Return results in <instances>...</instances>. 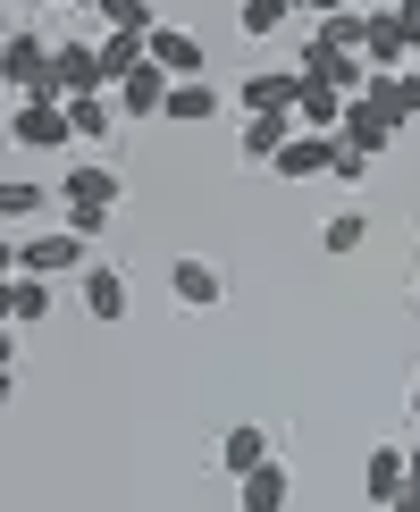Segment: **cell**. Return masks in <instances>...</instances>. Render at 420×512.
<instances>
[{
  "instance_id": "7402d4cb",
  "label": "cell",
  "mask_w": 420,
  "mask_h": 512,
  "mask_svg": "<svg viewBox=\"0 0 420 512\" xmlns=\"http://www.w3.org/2000/svg\"><path fill=\"white\" fill-rule=\"evenodd\" d=\"M143 59H152V34H101V68H110V93L143 68Z\"/></svg>"
},
{
  "instance_id": "8fae6325",
  "label": "cell",
  "mask_w": 420,
  "mask_h": 512,
  "mask_svg": "<svg viewBox=\"0 0 420 512\" xmlns=\"http://www.w3.org/2000/svg\"><path fill=\"white\" fill-rule=\"evenodd\" d=\"M59 84H68V101L76 93H110V68H101V42H59Z\"/></svg>"
},
{
  "instance_id": "5bb4252c",
  "label": "cell",
  "mask_w": 420,
  "mask_h": 512,
  "mask_svg": "<svg viewBox=\"0 0 420 512\" xmlns=\"http://www.w3.org/2000/svg\"><path fill=\"white\" fill-rule=\"evenodd\" d=\"M0 311H9V328H42V319H51V277H17V269H9Z\"/></svg>"
},
{
  "instance_id": "d4e9b609",
  "label": "cell",
  "mask_w": 420,
  "mask_h": 512,
  "mask_svg": "<svg viewBox=\"0 0 420 512\" xmlns=\"http://www.w3.org/2000/svg\"><path fill=\"white\" fill-rule=\"evenodd\" d=\"M286 17H294V0H244V9H236V26H244L252 42H269V34L286 26Z\"/></svg>"
},
{
  "instance_id": "ba28073f",
  "label": "cell",
  "mask_w": 420,
  "mask_h": 512,
  "mask_svg": "<svg viewBox=\"0 0 420 512\" xmlns=\"http://www.w3.org/2000/svg\"><path fill=\"white\" fill-rule=\"evenodd\" d=\"M168 93H177V76H168L160 59H143V68L118 84V110H126V126H143V118H168Z\"/></svg>"
},
{
  "instance_id": "cb8c5ba5",
  "label": "cell",
  "mask_w": 420,
  "mask_h": 512,
  "mask_svg": "<svg viewBox=\"0 0 420 512\" xmlns=\"http://www.w3.org/2000/svg\"><path fill=\"white\" fill-rule=\"evenodd\" d=\"M101 26L110 34H160V9L152 0H101Z\"/></svg>"
},
{
  "instance_id": "d6a6232c",
  "label": "cell",
  "mask_w": 420,
  "mask_h": 512,
  "mask_svg": "<svg viewBox=\"0 0 420 512\" xmlns=\"http://www.w3.org/2000/svg\"><path fill=\"white\" fill-rule=\"evenodd\" d=\"M294 9H303V0H294Z\"/></svg>"
},
{
  "instance_id": "f546056e",
  "label": "cell",
  "mask_w": 420,
  "mask_h": 512,
  "mask_svg": "<svg viewBox=\"0 0 420 512\" xmlns=\"http://www.w3.org/2000/svg\"><path fill=\"white\" fill-rule=\"evenodd\" d=\"M412 286H420V244H412Z\"/></svg>"
},
{
  "instance_id": "277c9868",
  "label": "cell",
  "mask_w": 420,
  "mask_h": 512,
  "mask_svg": "<svg viewBox=\"0 0 420 512\" xmlns=\"http://www.w3.org/2000/svg\"><path fill=\"white\" fill-rule=\"evenodd\" d=\"M9 143H26V152H68V143H76V118H68V101H17V118H9Z\"/></svg>"
},
{
  "instance_id": "83f0119b",
  "label": "cell",
  "mask_w": 420,
  "mask_h": 512,
  "mask_svg": "<svg viewBox=\"0 0 420 512\" xmlns=\"http://www.w3.org/2000/svg\"><path fill=\"white\" fill-rule=\"evenodd\" d=\"M404 118H420V68H404Z\"/></svg>"
},
{
  "instance_id": "e0dca14e",
  "label": "cell",
  "mask_w": 420,
  "mask_h": 512,
  "mask_svg": "<svg viewBox=\"0 0 420 512\" xmlns=\"http://www.w3.org/2000/svg\"><path fill=\"white\" fill-rule=\"evenodd\" d=\"M152 59H160V68L177 76V84H194V76H202V34H185V26H160V34H152Z\"/></svg>"
},
{
  "instance_id": "d6986e66",
  "label": "cell",
  "mask_w": 420,
  "mask_h": 512,
  "mask_svg": "<svg viewBox=\"0 0 420 512\" xmlns=\"http://www.w3.org/2000/svg\"><path fill=\"white\" fill-rule=\"evenodd\" d=\"M345 110H353L345 93H328V84H311V76H303V101H294V118H303L311 135H336V126H345Z\"/></svg>"
},
{
  "instance_id": "603a6c76",
  "label": "cell",
  "mask_w": 420,
  "mask_h": 512,
  "mask_svg": "<svg viewBox=\"0 0 420 512\" xmlns=\"http://www.w3.org/2000/svg\"><path fill=\"white\" fill-rule=\"evenodd\" d=\"M362 244H370V219H362V210H336V219L320 227V252H328V261H353Z\"/></svg>"
},
{
  "instance_id": "ffe728a7",
  "label": "cell",
  "mask_w": 420,
  "mask_h": 512,
  "mask_svg": "<svg viewBox=\"0 0 420 512\" xmlns=\"http://www.w3.org/2000/svg\"><path fill=\"white\" fill-rule=\"evenodd\" d=\"M51 202H59V185H34V177H9V185H0V219H9V227L42 219Z\"/></svg>"
},
{
  "instance_id": "2e32d148",
  "label": "cell",
  "mask_w": 420,
  "mask_h": 512,
  "mask_svg": "<svg viewBox=\"0 0 420 512\" xmlns=\"http://www.w3.org/2000/svg\"><path fill=\"white\" fill-rule=\"evenodd\" d=\"M68 118H76V143H110L118 126H126L118 93H76V101H68Z\"/></svg>"
},
{
  "instance_id": "7a4b0ae2",
  "label": "cell",
  "mask_w": 420,
  "mask_h": 512,
  "mask_svg": "<svg viewBox=\"0 0 420 512\" xmlns=\"http://www.w3.org/2000/svg\"><path fill=\"white\" fill-rule=\"evenodd\" d=\"M59 202H68V227H76V236H101V227H110V210H118V168L76 160L68 185H59Z\"/></svg>"
},
{
  "instance_id": "5b68a950",
  "label": "cell",
  "mask_w": 420,
  "mask_h": 512,
  "mask_svg": "<svg viewBox=\"0 0 420 512\" xmlns=\"http://www.w3.org/2000/svg\"><path fill=\"white\" fill-rule=\"evenodd\" d=\"M244 118H294V101H303V68H252L236 84Z\"/></svg>"
},
{
  "instance_id": "7c38bea8",
  "label": "cell",
  "mask_w": 420,
  "mask_h": 512,
  "mask_svg": "<svg viewBox=\"0 0 420 512\" xmlns=\"http://www.w3.org/2000/svg\"><path fill=\"white\" fill-rule=\"evenodd\" d=\"M362 59L378 76H404V59H412V42H404V26H395V9H370V34H362Z\"/></svg>"
},
{
  "instance_id": "9a60e30c",
  "label": "cell",
  "mask_w": 420,
  "mask_h": 512,
  "mask_svg": "<svg viewBox=\"0 0 420 512\" xmlns=\"http://www.w3.org/2000/svg\"><path fill=\"white\" fill-rule=\"evenodd\" d=\"M294 126L303 118H244V135H236V152L252 160V168H278V152L294 143Z\"/></svg>"
},
{
  "instance_id": "484cf974",
  "label": "cell",
  "mask_w": 420,
  "mask_h": 512,
  "mask_svg": "<svg viewBox=\"0 0 420 512\" xmlns=\"http://www.w3.org/2000/svg\"><path fill=\"white\" fill-rule=\"evenodd\" d=\"M328 177H336V185H362V177H370V152H353V143L336 135V168H328Z\"/></svg>"
},
{
  "instance_id": "1f68e13d",
  "label": "cell",
  "mask_w": 420,
  "mask_h": 512,
  "mask_svg": "<svg viewBox=\"0 0 420 512\" xmlns=\"http://www.w3.org/2000/svg\"><path fill=\"white\" fill-rule=\"evenodd\" d=\"M412 412H420V387H412Z\"/></svg>"
},
{
  "instance_id": "44dd1931",
  "label": "cell",
  "mask_w": 420,
  "mask_h": 512,
  "mask_svg": "<svg viewBox=\"0 0 420 512\" xmlns=\"http://www.w3.org/2000/svg\"><path fill=\"white\" fill-rule=\"evenodd\" d=\"M210 118H219V84L210 76H194V84L168 93V126H210Z\"/></svg>"
},
{
  "instance_id": "4fadbf2b",
  "label": "cell",
  "mask_w": 420,
  "mask_h": 512,
  "mask_svg": "<svg viewBox=\"0 0 420 512\" xmlns=\"http://www.w3.org/2000/svg\"><path fill=\"white\" fill-rule=\"evenodd\" d=\"M261 462H278L269 429H252V420H244V429H227V437H219V471H227V479H252Z\"/></svg>"
},
{
  "instance_id": "4dcf8cb0",
  "label": "cell",
  "mask_w": 420,
  "mask_h": 512,
  "mask_svg": "<svg viewBox=\"0 0 420 512\" xmlns=\"http://www.w3.org/2000/svg\"><path fill=\"white\" fill-rule=\"evenodd\" d=\"M26 9H59V0H26Z\"/></svg>"
},
{
  "instance_id": "6da1fadb",
  "label": "cell",
  "mask_w": 420,
  "mask_h": 512,
  "mask_svg": "<svg viewBox=\"0 0 420 512\" xmlns=\"http://www.w3.org/2000/svg\"><path fill=\"white\" fill-rule=\"evenodd\" d=\"M17 277H84L93 269V236H76V227H51V236H17L0 252Z\"/></svg>"
},
{
  "instance_id": "3957f363",
  "label": "cell",
  "mask_w": 420,
  "mask_h": 512,
  "mask_svg": "<svg viewBox=\"0 0 420 512\" xmlns=\"http://www.w3.org/2000/svg\"><path fill=\"white\" fill-rule=\"evenodd\" d=\"M294 68H303L311 84H328V93H345V101H362V93H370V76H378L362 51H336V42H320V34L303 42V59H294Z\"/></svg>"
},
{
  "instance_id": "52a82bcc",
  "label": "cell",
  "mask_w": 420,
  "mask_h": 512,
  "mask_svg": "<svg viewBox=\"0 0 420 512\" xmlns=\"http://www.w3.org/2000/svg\"><path fill=\"white\" fill-rule=\"evenodd\" d=\"M168 294H177L185 311H219V303H227V277H219V261L185 252V261H168Z\"/></svg>"
},
{
  "instance_id": "9c48e42d",
  "label": "cell",
  "mask_w": 420,
  "mask_h": 512,
  "mask_svg": "<svg viewBox=\"0 0 420 512\" xmlns=\"http://www.w3.org/2000/svg\"><path fill=\"white\" fill-rule=\"evenodd\" d=\"M404 487H412V454H404V445H370V462H362V496L387 512Z\"/></svg>"
},
{
  "instance_id": "f1b7e54d",
  "label": "cell",
  "mask_w": 420,
  "mask_h": 512,
  "mask_svg": "<svg viewBox=\"0 0 420 512\" xmlns=\"http://www.w3.org/2000/svg\"><path fill=\"white\" fill-rule=\"evenodd\" d=\"M412 487H420V445H412Z\"/></svg>"
},
{
  "instance_id": "4316f807",
  "label": "cell",
  "mask_w": 420,
  "mask_h": 512,
  "mask_svg": "<svg viewBox=\"0 0 420 512\" xmlns=\"http://www.w3.org/2000/svg\"><path fill=\"white\" fill-rule=\"evenodd\" d=\"M395 26H404V42L420 51V0H395Z\"/></svg>"
},
{
  "instance_id": "ac0fdd59",
  "label": "cell",
  "mask_w": 420,
  "mask_h": 512,
  "mask_svg": "<svg viewBox=\"0 0 420 512\" xmlns=\"http://www.w3.org/2000/svg\"><path fill=\"white\" fill-rule=\"evenodd\" d=\"M244 487V512H286L294 504V479H286V462H261L252 479H236Z\"/></svg>"
},
{
  "instance_id": "8992f818",
  "label": "cell",
  "mask_w": 420,
  "mask_h": 512,
  "mask_svg": "<svg viewBox=\"0 0 420 512\" xmlns=\"http://www.w3.org/2000/svg\"><path fill=\"white\" fill-rule=\"evenodd\" d=\"M76 303H84V319L118 328V319H126V303H135V286H126V269H118V261H93V269L76 277Z\"/></svg>"
},
{
  "instance_id": "30bf717a",
  "label": "cell",
  "mask_w": 420,
  "mask_h": 512,
  "mask_svg": "<svg viewBox=\"0 0 420 512\" xmlns=\"http://www.w3.org/2000/svg\"><path fill=\"white\" fill-rule=\"evenodd\" d=\"M336 168V135H311V126H294V143L278 152V177L286 185H311V177H328Z\"/></svg>"
}]
</instances>
